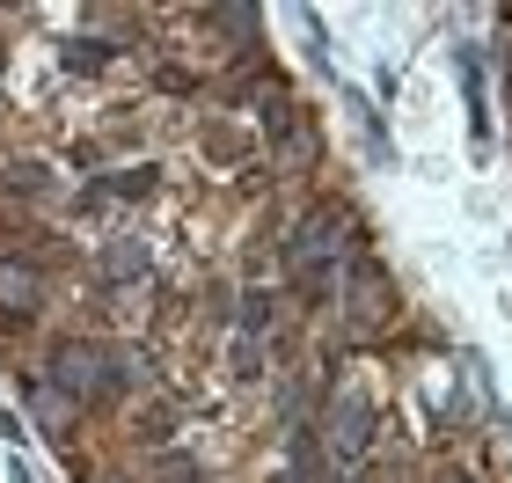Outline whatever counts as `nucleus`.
<instances>
[{"instance_id":"1","label":"nucleus","mask_w":512,"mask_h":483,"mask_svg":"<svg viewBox=\"0 0 512 483\" xmlns=\"http://www.w3.org/2000/svg\"><path fill=\"white\" fill-rule=\"evenodd\" d=\"M344 257H352V213L344 205H308L286 242H278V271L300 293V308H330L344 286Z\"/></svg>"},{"instance_id":"2","label":"nucleus","mask_w":512,"mask_h":483,"mask_svg":"<svg viewBox=\"0 0 512 483\" xmlns=\"http://www.w3.org/2000/svg\"><path fill=\"white\" fill-rule=\"evenodd\" d=\"M132 359L118 352V344L103 337H59L52 352H44V388H52L59 403H125L132 396Z\"/></svg>"},{"instance_id":"3","label":"nucleus","mask_w":512,"mask_h":483,"mask_svg":"<svg viewBox=\"0 0 512 483\" xmlns=\"http://www.w3.org/2000/svg\"><path fill=\"white\" fill-rule=\"evenodd\" d=\"M344 330L352 337H374V322L395 308V293H388V271L366 257V249H352V257H344Z\"/></svg>"},{"instance_id":"4","label":"nucleus","mask_w":512,"mask_h":483,"mask_svg":"<svg viewBox=\"0 0 512 483\" xmlns=\"http://www.w3.org/2000/svg\"><path fill=\"white\" fill-rule=\"evenodd\" d=\"M44 293H52V271L37 257H22V249H8L0 257V330H30L44 315Z\"/></svg>"},{"instance_id":"5","label":"nucleus","mask_w":512,"mask_h":483,"mask_svg":"<svg viewBox=\"0 0 512 483\" xmlns=\"http://www.w3.org/2000/svg\"><path fill=\"white\" fill-rule=\"evenodd\" d=\"M366 440H374V403L352 396V388H330V425H322V447L337 462H359Z\"/></svg>"},{"instance_id":"6","label":"nucleus","mask_w":512,"mask_h":483,"mask_svg":"<svg viewBox=\"0 0 512 483\" xmlns=\"http://www.w3.org/2000/svg\"><path fill=\"white\" fill-rule=\"evenodd\" d=\"M0 198H15V205H52V198H59V169H52V161H37V154L0 161Z\"/></svg>"},{"instance_id":"7","label":"nucleus","mask_w":512,"mask_h":483,"mask_svg":"<svg viewBox=\"0 0 512 483\" xmlns=\"http://www.w3.org/2000/svg\"><path fill=\"white\" fill-rule=\"evenodd\" d=\"M154 191V169H110V176H96L88 191L74 198V213H103V205H132V198H147Z\"/></svg>"},{"instance_id":"8","label":"nucleus","mask_w":512,"mask_h":483,"mask_svg":"<svg viewBox=\"0 0 512 483\" xmlns=\"http://www.w3.org/2000/svg\"><path fill=\"white\" fill-rule=\"evenodd\" d=\"M176 425H183V403H176V396H154L147 410H139V447H154V454H161Z\"/></svg>"},{"instance_id":"9","label":"nucleus","mask_w":512,"mask_h":483,"mask_svg":"<svg viewBox=\"0 0 512 483\" xmlns=\"http://www.w3.org/2000/svg\"><path fill=\"white\" fill-rule=\"evenodd\" d=\"M147 483H213V476H205V462H198V454H183V447H161L154 462H147Z\"/></svg>"},{"instance_id":"10","label":"nucleus","mask_w":512,"mask_h":483,"mask_svg":"<svg viewBox=\"0 0 512 483\" xmlns=\"http://www.w3.org/2000/svg\"><path fill=\"white\" fill-rule=\"evenodd\" d=\"M205 140H213V161H220V169H235V161L256 154V132H235V125H205Z\"/></svg>"},{"instance_id":"11","label":"nucleus","mask_w":512,"mask_h":483,"mask_svg":"<svg viewBox=\"0 0 512 483\" xmlns=\"http://www.w3.org/2000/svg\"><path fill=\"white\" fill-rule=\"evenodd\" d=\"M432 483H483V476H476V469H461V462H447V469H439Z\"/></svg>"}]
</instances>
